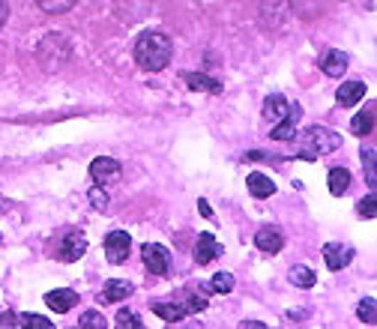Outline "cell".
<instances>
[{"instance_id":"29","label":"cell","mask_w":377,"mask_h":329,"mask_svg":"<svg viewBox=\"0 0 377 329\" xmlns=\"http://www.w3.org/2000/svg\"><path fill=\"white\" fill-rule=\"evenodd\" d=\"M362 168H366L368 185H374L377 183V177H374V147H362Z\"/></svg>"},{"instance_id":"11","label":"cell","mask_w":377,"mask_h":329,"mask_svg":"<svg viewBox=\"0 0 377 329\" xmlns=\"http://www.w3.org/2000/svg\"><path fill=\"white\" fill-rule=\"evenodd\" d=\"M84 252H87V237H84V231H69L63 237L60 257H63V261H78V257H84Z\"/></svg>"},{"instance_id":"32","label":"cell","mask_w":377,"mask_h":329,"mask_svg":"<svg viewBox=\"0 0 377 329\" xmlns=\"http://www.w3.org/2000/svg\"><path fill=\"white\" fill-rule=\"evenodd\" d=\"M0 329H21V318L16 311H4L0 314Z\"/></svg>"},{"instance_id":"20","label":"cell","mask_w":377,"mask_h":329,"mask_svg":"<svg viewBox=\"0 0 377 329\" xmlns=\"http://www.w3.org/2000/svg\"><path fill=\"white\" fill-rule=\"evenodd\" d=\"M153 314H156V318H162V320H168V323H177V320L186 318V308L180 303H156Z\"/></svg>"},{"instance_id":"15","label":"cell","mask_w":377,"mask_h":329,"mask_svg":"<svg viewBox=\"0 0 377 329\" xmlns=\"http://www.w3.org/2000/svg\"><path fill=\"white\" fill-rule=\"evenodd\" d=\"M287 111H291V105H287L285 96L275 93V96H267V99H264V117H267L270 123H282Z\"/></svg>"},{"instance_id":"25","label":"cell","mask_w":377,"mask_h":329,"mask_svg":"<svg viewBox=\"0 0 377 329\" xmlns=\"http://www.w3.org/2000/svg\"><path fill=\"white\" fill-rule=\"evenodd\" d=\"M210 288L216 293H230V291H234V276H230V273H216L213 281H210Z\"/></svg>"},{"instance_id":"10","label":"cell","mask_w":377,"mask_h":329,"mask_svg":"<svg viewBox=\"0 0 377 329\" xmlns=\"http://www.w3.org/2000/svg\"><path fill=\"white\" fill-rule=\"evenodd\" d=\"M46 306L57 314H66L72 306H78V293L72 291V288H57L51 293H46Z\"/></svg>"},{"instance_id":"14","label":"cell","mask_w":377,"mask_h":329,"mask_svg":"<svg viewBox=\"0 0 377 329\" xmlns=\"http://www.w3.org/2000/svg\"><path fill=\"white\" fill-rule=\"evenodd\" d=\"M321 69H324V75H329V78H341L347 72V54H341L336 48L326 51L324 60H321Z\"/></svg>"},{"instance_id":"18","label":"cell","mask_w":377,"mask_h":329,"mask_svg":"<svg viewBox=\"0 0 377 329\" xmlns=\"http://www.w3.org/2000/svg\"><path fill=\"white\" fill-rule=\"evenodd\" d=\"M245 185H249V195L252 198H270V195H275V183L267 174H249Z\"/></svg>"},{"instance_id":"33","label":"cell","mask_w":377,"mask_h":329,"mask_svg":"<svg viewBox=\"0 0 377 329\" xmlns=\"http://www.w3.org/2000/svg\"><path fill=\"white\" fill-rule=\"evenodd\" d=\"M183 308H186V314H188V311H204V308H207V299H204V296H188V303H186Z\"/></svg>"},{"instance_id":"35","label":"cell","mask_w":377,"mask_h":329,"mask_svg":"<svg viewBox=\"0 0 377 329\" xmlns=\"http://www.w3.org/2000/svg\"><path fill=\"white\" fill-rule=\"evenodd\" d=\"M6 18H9V6L4 4V0H0V27L6 24Z\"/></svg>"},{"instance_id":"17","label":"cell","mask_w":377,"mask_h":329,"mask_svg":"<svg viewBox=\"0 0 377 329\" xmlns=\"http://www.w3.org/2000/svg\"><path fill=\"white\" fill-rule=\"evenodd\" d=\"M371 129H374V102H368V108H362L356 117L351 120V132L359 135V138L371 135Z\"/></svg>"},{"instance_id":"13","label":"cell","mask_w":377,"mask_h":329,"mask_svg":"<svg viewBox=\"0 0 377 329\" xmlns=\"http://www.w3.org/2000/svg\"><path fill=\"white\" fill-rule=\"evenodd\" d=\"M219 242H216V237L213 234H201L198 237V242H195V261L204 266V264H210L213 257H219Z\"/></svg>"},{"instance_id":"2","label":"cell","mask_w":377,"mask_h":329,"mask_svg":"<svg viewBox=\"0 0 377 329\" xmlns=\"http://www.w3.org/2000/svg\"><path fill=\"white\" fill-rule=\"evenodd\" d=\"M294 138L299 141V150H297L299 159H317V156L336 153L341 147V135L326 126H309L306 132H299Z\"/></svg>"},{"instance_id":"3","label":"cell","mask_w":377,"mask_h":329,"mask_svg":"<svg viewBox=\"0 0 377 329\" xmlns=\"http://www.w3.org/2000/svg\"><path fill=\"white\" fill-rule=\"evenodd\" d=\"M72 57V42L63 33H48L39 45V63L46 69H60Z\"/></svg>"},{"instance_id":"22","label":"cell","mask_w":377,"mask_h":329,"mask_svg":"<svg viewBox=\"0 0 377 329\" xmlns=\"http://www.w3.org/2000/svg\"><path fill=\"white\" fill-rule=\"evenodd\" d=\"M291 281L297 284V288H302V291H309V288H314V273H312V269L309 266H294L291 269Z\"/></svg>"},{"instance_id":"16","label":"cell","mask_w":377,"mask_h":329,"mask_svg":"<svg viewBox=\"0 0 377 329\" xmlns=\"http://www.w3.org/2000/svg\"><path fill=\"white\" fill-rule=\"evenodd\" d=\"M183 81L188 84L192 90H204V93H222V81H216L204 72H186Z\"/></svg>"},{"instance_id":"19","label":"cell","mask_w":377,"mask_h":329,"mask_svg":"<svg viewBox=\"0 0 377 329\" xmlns=\"http://www.w3.org/2000/svg\"><path fill=\"white\" fill-rule=\"evenodd\" d=\"M132 296V284L123 281V279H111L105 284V293H102V303H120V299Z\"/></svg>"},{"instance_id":"21","label":"cell","mask_w":377,"mask_h":329,"mask_svg":"<svg viewBox=\"0 0 377 329\" xmlns=\"http://www.w3.org/2000/svg\"><path fill=\"white\" fill-rule=\"evenodd\" d=\"M326 183H329V192H332V195H344L347 189H351V171L332 168L329 177H326Z\"/></svg>"},{"instance_id":"31","label":"cell","mask_w":377,"mask_h":329,"mask_svg":"<svg viewBox=\"0 0 377 329\" xmlns=\"http://www.w3.org/2000/svg\"><path fill=\"white\" fill-rule=\"evenodd\" d=\"M87 198H90V204H93L96 210H105V207H108V195L99 189V185H93V189L87 192Z\"/></svg>"},{"instance_id":"5","label":"cell","mask_w":377,"mask_h":329,"mask_svg":"<svg viewBox=\"0 0 377 329\" xmlns=\"http://www.w3.org/2000/svg\"><path fill=\"white\" fill-rule=\"evenodd\" d=\"M141 254H144V266H147L153 276H168L171 254H168L165 246H159V242H147V246L141 249Z\"/></svg>"},{"instance_id":"34","label":"cell","mask_w":377,"mask_h":329,"mask_svg":"<svg viewBox=\"0 0 377 329\" xmlns=\"http://www.w3.org/2000/svg\"><path fill=\"white\" fill-rule=\"evenodd\" d=\"M198 210H201V216H204V219H213V210H210V204L204 201V198L198 201Z\"/></svg>"},{"instance_id":"12","label":"cell","mask_w":377,"mask_h":329,"mask_svg":"<svg viewBox=\"0 0 377 329\" xmlns=\"http://www.w3.org/2000/svg\"><path fill=\"white\" fill-rule=\"evenodd\" d=\"M366 84L362 81H344L341 87H339V93H336V99H339V105L341 108H351V105H356V102H362L366 99Z\"/></svg>"},{"instance_id":"27","label":"cell","mask_w":377,"mask_h":329,"mask_svg":"<svg viewBox=\"0 0 377 329\" xmlns=\"http://www.w3.org/2000/svg\"><path fill=\"white\" fill-rule=\"evenodd\" d=\"M72 6H75L72 0H39V9L42 12H54V16H57V12H69Z\"/></svg>"},{"instance_id":"8","label":"cell","mask_w":377,"mask_h":329,"mask_svg":"<svg viewBox=\"0 0 377 329\" xmlns=\"http://www.w3.org/2000/svg\"><path fill=\"white\" fill-rule=\"evenodd\" d=\"M299 117H302V108L294 105L291 111L285 114V120H282V123H275V126H272L270 138H275V141H291V138L297 135V123H299Z\"/></svg>"},{"instance_id":"23","label":"cell","mask_w":377,"mask_h":329,"mask_svg":"<svg viewBox=\"0 0 377 329\" xmlns=\"http://www.w3.org/2000/svg\"><path fill=\"white\" fill-rule=\"evenodd\" d=\"M114 329H144L141 318L135 311H129V308H120L117 311V320H114Z\"/></svg>"},{"instance_id":"4","label":"cell","mask_w":377,"mask_h":329,"mask_svg":"<svg viewBox=\"0 0 377 329\" xmlns=\"http://www.w3.org/2000/svg\"><path fill=\"white\" fill-rule=\"evenodd\" d=\"M90 177L99 189H102V185H114L123 177V168L117 159H111V156H99V159L90 162Z\"/></svg>"},{"instance_id":"36","label":"cell","mask_w":377,"mask_h":329,"mask_svg":"<svg viewBox=\"0 0 377 329\" xmlns=\"http://www.w3.org/2000/svg\"><path fill=\"white\" fill-rule=\"evenodd\" d=\"M240 329H267V326H264V323H257V320H245Z\"/></svg>"},{"instance_id":"30","label":"cell","mask_w":377,"mask_h":329,"mask_svg":"<svg viewBox=\"0 0 377 329\" xmlns=\"http://www.w3.org/2000/svg\"><path fill=\"white\" fill-rule=\"evenodd\" d=\"M374 207H377V201H374V192H371L368 198H362V201H359V216H362V219H374V216H377Z\"/></svg>"},{"instance_id":"1","label":"cell","mask_w":377,"mask_h":329,"mask_svg":"<svg viewBox=\"0 0 377 329\" xmlns=\"http://www.w3.org/2000/svg\"><path fill=\"white\" fill-rule=\"evenodd\" d=\"M171 57H174V45L162 31H147V33L138 36L135 60L141 69H147V72H162V69L171 63Z\"/></svg>"},{"instance_id":"6","label":"cell","mask_w":377,"mask_h":329,"mask_svg":"<svg viewBox=\"0 0 377 329\" xmlns=\"http://www.w3.org/2000/svg\"><path fill=\"white\" fill-rule=\"evenodd\" d=\"M129 246H132L129 234L111 231V234L105 237V254H108V261H111V264H123L126 257H129Z\"/></svg>"},{"instance_id":"24","label":"cell","mask_w":377,"mask_h":329,"mask_svg":"<svg viewBox=\"0 0 377 329\" xmlns=\"http://www.w3.org/2000/svg\"><path fill=\"white\" fill-rule=\"evenodd\" d=\"M78 329H108L102 311H84L81 320H78Z\"/></svg>"},{"instance_id":"28","label":"cell","mask_w":377,"mask_h":329,"mask_svg":"<svg viewBox=\"0 0 377 329\" xmlns=\"http://www.w3.org/2000/svg\"><path fill=\"white\" fill-rule=\"evenodd\" d=\"M377 303H374V299L368 296V299H362V303H359V308H356V314H359V320H366V323H374L377 320V308H374Z\"/></svg>"},{"instance_id":"7","label":"cell","mask_w":377,"mask_h":329,"mask_svg":"<svg viewBox=\"0 0 377 329\" xmlns=\"http://www.w3.org/2000/svg\"><path fill=\"white\" fill-rule=\"evenodd\" d=\"M324 261H326V266L332 269V273H339V269H344L354 261V249L341 246V242H329V246H324Z\"/></svg>"},{"instance_id":"9","label":"cell","mask_w":377,"mask_h":329,"mask_svg":"<svg viewBox=\"0 0 377 329\" xmlns=\"http://www.w3.org/2000/svg\"><path fill=\"white\" fill-rule=\"evenodd\" d=\"M255 246L260 249V252H270V254H279L282 252V246H285V237H282V231L279 227H260V231L255 234Z\"/></svg>"},{"instance_id":"26","label":"cell","mask_w":377,"mask_h":329,"mask_svg":"<svg viewBox=\"0 0 377 329\" xmlns=\"http://www.w3.org/2000/svg\"><path fill=\"white\" fill-rule=\"evenodd\" d=\"M21 329H54V323L42 314H21Z\"/></svg>"}]
</instances>
